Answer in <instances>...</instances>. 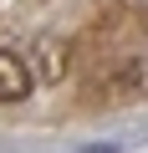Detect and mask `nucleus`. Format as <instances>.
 I'll return each mask as SVG.
<instances>
[{"label": "nucleus", "mask_w": 148, "mask_h": 153, "mask_svg": "<svg viewBox=\"0 0 148 153\" xmlns=\"http://www.w3.org/2000/svg\"><path fill=\"white\" fill-rule=\"evenodd\" d=\"M143 82H148L143 56H118V61H107V66L92 76V97L107 102V107H118V102H133V97L143 92Z\"/></svg>", "instance_id": "f257e3e1"}, {"label": "nucleus", "mask_w": 148, "mask_h": 153, "mask_svg": "<svg viewBox=\"0 0 148 153\" xmlns=\"http://www.w3.org/2000/svg\"><path fill=\"white\" fill-rule=\"evenodd\" d=\"M61 71H66V41H56V36L36 41V76L41 82H61Z\"/></svg>", "instance_id": "7ed1b4c3"}, {"label": "nucleus", "mask_w": 148, "mask_h": 153, "mask_svg": "<svg viewBox=\"0 0 148 153\" xmlns=\"http://www.w3.org/2000/svg\"><path fill=\"white\" fill-rule=\"evenodd\" d=\"M31 87H36V66L10 46H0V102H26Z\"/></svg>", "instance_id": "f03ea898"}]
</instances>
